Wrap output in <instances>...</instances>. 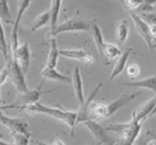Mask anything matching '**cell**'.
<instances>
[{"label":"cell","mask_w":156,"mask_h":145,"mask_svg":"<svg viewBox=\"0 0 156 145\" xmlns=\"http://www.w3.org/2000/svg\"><path fill=\"white\" fill-rule=\"evenodd\" d=\"M2 109H22L26 112L28 114H34V113H42L48 115L54 119L59 120L61 122L67 124L71 129V137L74 134L75 128H76V112L67 111V110L60 109L56 108L49 107L40 102L34 103L30 105H12L2 107Z\"/></svg>","instance_id":"cell-1"},{"label":"cell","mask_w":156,"mask_h":145,"mask_svg":"<svg viewBox=\"0 0 156 145\" xmlns=\"http://www.w3.org/2000/svg\"><path fill=\"white\" fill-rule=\"evenodd\" d=\"M59 49L58 47V42L55 38H51L50 50L48 56L45 67L50 69H55L58 64V57H59Z\"/></svg>","instance_id":"cell-19"},{"label":"cell","mask_w":156,"mask_h":145,"mask_svg":"<svg viewBox=\"0 0 156 145\" xmlns=\"http://www.w3.org/2000/svg\"><path fill=\"white\" fill-rule=\"evenodd\" d=\"M138 16L148 25H156V12L142 13Z\"/></svg>","instance_id":"cell-28"},{"label":"cell","mask_w":156,"mask_h":145,"mask_svg":"<svg viewBox=\"0 0 156 145\" xmlns=\"http://www.w3.org/2000/svg\"><path fill=\"white\" fill-rule=\"evenodd\" d=\"M122 52L117 46L111 43H105L102 51V56H105L109 60H113L120 56Z\"/></svg>","instance_id":"cell-25"},{"label":"cell","mask_w":156,"mask_h":145,"mask_svg":"<svg viewBox=\"0 0 156 145\" xmlns=\"http://www.w3.org/2000/svg\"><path fill=\"white\" fill-rule=\"evenodd\" d=\"M90 33L91 34L93 39H94L95 45L97 47V50H98L99 53L102 56V51H103V46L105 44V41L103 40V36L102 34L101 29H100V26L97 24L96 21H94L90 23Z\"/></svg>","instance_id":"cell-20"},{"label":"cell","mask_w":156,"mask_h":145,"mask_svg":"<svg viewBox=\"0 0 156 145\" xmlns=\"http://www.w3.org/2000/svg\"><path fill=\"white\" fill-rule=\"evenodd\" d=\"M129 35V24L126 20H122L117 25L115 29L116 41L119 46L123 45Z\"/></svg>","instance_id":"cell-23"},{"label":"cell","mask_w":156,"mask_h":145,"mask_svg":"<svg viewBox=\"0 0 156 145\" xmlns=\"http://www.w3.org/2000/svg\"><path fill=\"white\" fill-rule=\"evenodd\" d=\"M156 105V95H154V96L151 98V99L148 100V102H146V103L142 105V107L141 108V109L139 112L136 111V119H137L139 122H142V121L145 120L147 118H148L149 115L151 114V112H152L153 109L154 108Z\"/></svg>","instance_id":"cell-22"},{"label":"cell","mask_w":156,"mask_h":145,"mask_svg":"<svg viewBox=\"0 0 156 145\" xmlns=\"http://www.w3.org/2000/svg\"><path fill=\"white\" fill-rule=\"evenodd\" d=\"M149 26V32L151 37L153 38H156V25H148Z\"/></svg>","instance_id":"cell-33"},{"label":"cell","mask_w":156,"mask_h":145,"mask_svg":"<svg viewBox=\"0 0 156 145\" xmlns=\"http://www.w3.org/2000/svg\"><path fill=\"white\" fill-rule=\"evenodd\" d=\"M121 85L128 86V87L144 88V89H149L154 92V95H156V75L143 79V80H138V81L123 82V83H121Z\"/></svg>","instance_id":"cell-18"},{"label":"cell","mask_w":156,"mask_h":145,"mask_svg":"<svg viewBox=\"0 0 156 145\" xmlns=\"http://www.w3.org/2000/svg\"><path fill=\"white\" fill-rule=\"evenodd\" d=\"M1 138H2V135L0 134V140H1Z\"/></svg>","instance_id":"cell-39"},{"label":"cell","mask_w":156,"mask_h":145,"mask_svg":"<svg viewBox=\"0 0 156 145\" xmlns=\"http://www.w3.org/2000/svg\"><path fill=\"white\" fill-rule=\"evenodd\" d=\"M0 20L6 24H13L7 1L0 0Z\"/></svg>","instance_id":"cell-26"},{"label":"cell","mask_w":156,"mask_h":145,"mask_svg":"<svg viewBox=\"0 0 156 145\" xmlns=\"http://www.w3.org/2000/svg\"><path fill=\"white\" fill-rule=\"evenodd\" d=\"M41 76L43 77V80L41 83H40L38 86L42 87L43 83L45 80H55V81L61 82L63 83H72V79L68 77L63 75L62 74L57 71L55 69H50L44 67V70L41 72Z\"/></svg>","instance_id":"cell-16"},{"label":"cell","mask_w":156,"mask_h":145,"mask_svg":"<svg viewBox=\"0 0 156 145\" xmlns=\"http://www.w3.org/2000/svg\"><path fill=\"white\" fill-rule=\"evenodd\" d=\"M9 70H10V61H9L8 64L2 68V70L0 71V86L3 84L9 77Z\"/></svg>","instance_id":"cell-31"},{"label":"cell","mask_w":156,"mask_h":145,"mask_svg":"<svg viewBox=\"0 0 156 145\" xmlns=\"http://www.w3.org/2000/svg\"><path fill=\"white\" fill-rule=\"evenodd\" d=\"M0 51L2 53V56L4 57L6 60H9V53L8 47H7L6 41H5V33H4L3 28H2V22L0 20Z\"/></svg>","instance_id":"cell-27"},{"label":"cell","mask_w":156,"mask_h":145,"mask_svg":"<svg viewBox=\"0 0 156 145\" xmlns=\"http://www.w3.org/2000/svg\"><path fill=\"white\" fill-rule=\"evenodd\" d=\"M132 52H133V48L132 47H127L122 52V54L119 57L115 66H114L113 69H112V72H111V74L109 78V80H112L113 79H115V77H118L123 71Z\"/></svg>","instance_id":"cell-15"},{"label":"cell","mask_w":156,"mask_h":145,"mask_svg":"<svg viewBox=\"0 0 156 145\" xmlns=\"http://www.w3.org/2000/svg\"><path fill=\"white\" fill-rule=\"evenodd\" d=\"M129 13L130 17L133 19V22H134L135 27H136V29L137 31V32L143 38V40L146 43L147 46L149 48V50L151 52H153L154 48H153L152 38L150 35L149 26H148V25L147 23H145L136 13L133 12H129Z\"/></svg>","instance_id":"cell-10"},{"label":"cell","mask_w":156,"mask_h":145,"mask_svg":"<svg viewBox=\"0 0 156 145\" xmlns=\"http://www.w3.org/2000/svg\"><path fill=\"white\" fill-rule=\"evenodd\" d=\"M89 120H101L108 118V111L106 105L98 102H92L88 112Z\"/></svg>","instance_id":"cell-17"},{"label":"cell","mask_w":156,"mask_h":145,"mask_svg":"<svg viewBox=\"0 0 156 145\" xmlns=\"http://www.w3.org/2000/svg\"><path fill=\"white\" fill-rule=\"evenodd\" d=\"M90 30V24L87 23L80 16H74L71 19L65 21L58 25L56 30L51 35V38H55L58 34L69 31H89Z\"/></svg>","instance_id":"cell-3"},{"label":"cell","mask_w":156,"mask_h":145,"mask_svg":"<svg viewBox=\"0 0 156 145\" xmlns=\"http://www.w3.org/2000/svg\"><path fill=\"white\" fill-rule=\"evenodd\" d=\"M107 132H114L119 136V140L115 145H133L142 130V122L136 119V111L132 115V119L127 123L111 124L105 128Z\"/></svg>","instance_id":"cell-2"},{"label":"cell","mask_w":156,"mask_h":145,"mask_svg":"<svg viewBox=\"0 0 156 145\" xmlns=\"http://www.w3.org/2000/svg\"><path fill=\"white\" fill-rule=\"evenodd\" d=\"M147 138L143 145H156V132L148 131L145 134Z\"/></svg>","instance_id":"cell-32"},{"label":"cell","mask_w":156,"mask_h":145,"mask_svg":"<svg viewBox=\"0 0 156 145\" xmlns=\"http://www.w3.org/2000/svg\"><path fill=\"white\" fill-rule=\"evenodd\" d=\"M59 55L75 60L85 64H91L94 61V57L88 51L81 49H66V50H59Z\"/></svg>","instance_id":"cell-11"},{"label":"cell","mask_w":156,"mask_h":145,"mask_svg":"<svg viewBox=\"0 0 156 145\" xmlns=\"http://www.w3.org/2000/svg\"><path fill=\"white\" fill-rule=\"evenodd\" d=\"M55 90L56 89H49V90L47 91H43L40 86H37V88L31 89V90L29 89L28 92L21 94V97L19 98L21 104L18 105H33L34 103L38 102L39 98H41V95L49 93V92H54Z\"/></svg>","instance_id":"cell-13"},{"label":"cell","mask_w":156,"mask_h":145,"mask_svg":"<svg viewBox=\"0 0 156 145\" xmlns=\"http://www.w3.org/2000/svg\"><path fill=\"white\" fill-rule=\"evenodd\" d=\"M36 143H37V145H51V144H48V143H43V142H39V141H37Z\"/></svg>","instance_id":"cell-37"},{"label":"cell","mask_w":156,"mask_h":145,"mask_svg":"<svg viewBox=\"0 0 156 145\" xmlns=\"http://www.w3.org/2000/svg\"><path fill=\"white\" fill-rule=\"evenodd\" d=\"M153 48L156 49V44H153Z\"/></svg>","instance_id":"cell-38"},{"label":"cell","mask_w":156,"mask_h":145,"mask_svg":"<svg viewBox=\"0 0 156 145\" xmlns=\"http://www.w3.org/2000/svg\"><path fill=\"white\" fill-rule=\"evenodd\" d=\"M83 124L99 143L105 145H115V140L109 135L105 128H103L96 121L88 120Z\"/></svg>","instance_id":"cell-5"},{"label":"cell","mask_w":156,"mask_h":145,"mask_svg":"<svg viewBox=\"0 0 156 145\" xmlns=\"http://www.w3.org/2000/svg\"><path fill=\"white\" fill-rule=\"evenodd\" d=\"M12 60L16 61L21 67L24 74H27L30 67L31 54L28 43L25 42L12 53Z\"/></svg>","instance_id":"cell-9"},{"label":"cell","mask_w":156,"mask_h":145,"mask_svg":"<svg viewBox=\"0 0 156 145\" xmlns=\"http://www.w3.org/2000/svg\"><path fill=\"white\" fill-rule=\"evenodd\" d=\"M140 69L137 64H131L126 67V74L129 78L133 79L139 75Z\"/></svg>","instance_id":"cell-29"},{"label":"cell","mask_w":156,"mask_h":145,"mask_svg":"<svg viewBox=\"0 0 156 145\" xmlns=\"http://www.w3.org/2000/svg\"><path fill=\"white\" fill-rule=\"evenodd\" d=\"M0 145H14V143H8L3 142L2 140H0Z\"/></svg>","instance_id":"cell-36"},{"label":"cell","mask_w":156,"mask_h":145,"mask_svg":"<svg viewBox=\"0 0 156 145\" xmlns=\"http://www.w3.org/2000/svg\"><path fill=\"white\" fill-rule=\"evenodd\" d=\"M0 123L3 124L9 129L10 132L22 134L30 138L31 136L28 123L24 119L19 118H10L2 114L0 116Z\"/></svg>","instance_id":"cell-4"},{"label":"cell","mask_w":156,"mask_h":145,"mask_svg":"<svg viewBox=\"0 0 156 145\" xmlns=\"http://www.w3.org/2000/svg\"><path fill=\"white\" fill-rule=\"evenodd\" d=\"M49 22H50V12L48 10L37 16V17L31 22L30 28L31 31H35L39 28L44 27Z\"/></svg>","instance_id":"cell-24"},{"label":"cell","mask_w":156,"mask_h":145,"mask_svg":"<svg viewBox=\"0 0 156 145\" xmlns=\"http://www.w3.org/2000/svg\"><path fill=\"white\" fill-rule=\"evenodd\" d=\"M10 61V70H9V78L12 83L14 85L18 92L21 94L25 93L28 92L29 89L28 88L25 78V74L22 70L19 64L14 60Z\"/></svg>","instance_id":"cell-6"},{"label":"cell","mask_w":156,"mask_h":145,"mask_svg":"<svg viewBox=\"0 0 156 145\" xmlns=\"http://www.w3.org/2000/svg\"><path fill=\"white\" fill-rule=\"evenodd\" d=\"M61 6V0H53L51 2V8L50 12V31L51 35L53 34L55 31L58 27V16L60 13V9Z\"/></svg>","instance_id":"cell-21"},{"label":"cell","mask_w":156,"mask_h":145,"mask_svg":"<svg viewBox=\"0 0 156 145\" xmlns=\"http://www.w3.org/2000/svg\"><path fill=\"white\" fill-rule=\"evenodd\" d=\"M103 86V83L101 82H99L98 84L97 85L94 90L92 91L90 94L88 95L87 98L84 100L83 104H81L79 108V110L76 112V127L79 124L84 123L85 122L89 120V117H88V112H89V109L90 105L92 104L93 101H94V98L97 96V94L100 92L101 88Z\"/></svg>","instance_id":"cell-8"},{"label":"cell","mask_w":156,"mask_h":145,"mask_svg":"<svg viewBox=\"0 0 156 145\" xmlns=\"http://www.w3.org/2000/svg\"><path fill=\"white\" fill-rule=\"evenodd\" d=\"M31 1L29 0H24L19 4L18 6V12L16 16V21L13 23L12 31L11 34V48L12 52H14L19 47V28L20 25V22L23 17L24 13L27 10V9L30 6Z\"/></svg>","instance_id":"cell-7"},{"label":"cell","mask_w":156,"mask_h":145,"mask_svg":"<svg viewBox=\"0 0 156 145\" xmlns=\"http://www.w3.org/2000/svg\"><path fill=\"white\" fill-rule=\"evenodd\" d=\"M72 84L73 86L76 99L79 105L83 104L84 102V94H83V82H82L81 74H80V68L78 67H75L72 77Z\"/></svg>","instance_id":"cell-14"},{"label":"cell","mask_w":156,"mask_h":145,"mask_svg":"<svg viewBox=\"0 0 156 145\" xmlns=\"http://www.w3.org/2000/svg\"><path fill=\"white\" fill-rule=\"evenodd\" d=\"M141 93H142V92H136L135 93L128 94V95L125 94V95H122V96H119V98H117L114 101L111 102L109 105H106L108 111V118L112 116L118 110H119L122 107L129 104L130 102H132L136 97L139 96Z\"/></svg>","instance_id":"cell-12"},{"label":"cell","mask_w":156,"mask_h":145,"mask_svg":"<svg viewBox=\"0 0 156 145\" xmlns=\"http://www.w3.org/2000/svg\"><path fill=\"white\" fill-rule=\"evenodd\" d=\"M51 145H65V144H64V142H63L61 140H60V139H57V140H55V141L53 142V143Z\"/></svg>","instance_id":"cell-34"},{"label":"cell","mask_w":156,"mask_h":145,"mask_svg":"<svg viewBox=\"0 0 156 145\" xmlns=\"http://www.w3.org/2000/svg\"><path fill=\"white\" fill-rule=\"evenodd\" d=\"M155 115H156V105H155V106H154V109H153V110H152V112H151V114H150L149 116H148V118L152 117V116H155Z\"/></svg>","instance_id":"cell-35"},{"label":"cell","mask_w":156,"mask_h":145,"mask_svg":"<svg viewBox=\"0 0 156 145\" xmlns=\"http://www.w3.org/2000/svg\"><path fill=\"white\" fill-rule=\"evenodd\" d=\"M142 0H127V1H124L126 8L129 9V12H133L138 9L142 3Z\"/></svg>","instance_id":"cell-30"}]
</instances>
